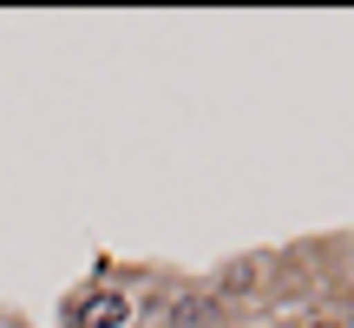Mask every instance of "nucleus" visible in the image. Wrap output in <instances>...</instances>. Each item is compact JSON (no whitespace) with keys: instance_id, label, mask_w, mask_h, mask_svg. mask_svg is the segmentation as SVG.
Returning a JSON list of instances; mask_svg holds the SVG:
<instances>
[{"instance_id":"1","label":"nucleus","mask_w":354,"mask_h":328,"mask_svg":"<svg viewBox=\"0 0 354 328\" xmlns=\"http://www.w3.org/2000/svg\"><path fill=\"white\" fill-rule=\"evenodd\" d=\"M73 328H131V295L125 289H92L73 302Z\"/></svg>"},{"instance_id":"3","label":"nucleus","mask_w":354,"mask_h":328,"mask_svg":"<svg viewBox=\"0 0 354 328\" xmlns=\"http://www.w3.org/2000/svg\"><path fill=\"white\" fill-rule=\"evenodd\" d=\"M342 328H354V322H342Z\"/></svg>"},{"instance_id":"2","label":"nucleus","mask_w":354,"mask_h":328,"mask_svg":"<svg viewBox=\"0 0 354 328\" xmlns=\"http://www.w3.org/2000/svg\"><path fill=\"white\" fill-rule=\"evenodd\" d=\"M308 328H342V322H308Z\"/></svg>"}]
</instances>
